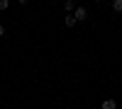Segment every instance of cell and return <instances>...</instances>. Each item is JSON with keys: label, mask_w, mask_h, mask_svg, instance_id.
<instances>
[{"label": "cell", "mask_w": 122, "mask_h": 109, "mask_svg": "<svg viewBox=\"0 0 122 109\" xmlns=\"http://www.w3.org/2000/svg\"><path fill=\"white\" fill-rule=\"evenodd\" d=\"M73 17L78 19V22H83V19H88V10L86 7H76L73 10Z\"/></svg>", "instance_id": "obj_1"}, {"label": "cell", "mask_w": 122, "mask_h": 109, "mask_svg": "<svg viewBox=\"0 0 122 109\" xmlns=\"http://www.w3.org/2000/svg\"><path fill=\"white\" fill-rule=\"evenodd\" d=\"M73 10H76V3H73V0H66V3H64V12L73 15Z\"/></svg>", "instance_id": "obj_2"}, {"label": "cell", "mask_w": 122, "mask_h": 109, "mask_svg": "<svg viewBox=\"0 0 122 109\" xmlns=\"http://www.w3.org/2000/svg\"><path fill=\"white\" fill-rule=\"evenodd\" d=\"M103 109H117V102L112 97H107V100H103Z\"/></svg>", "instance_id": "obj_3"}, {"label": "cell", "mask_w": 122, "mask_h": 109, "mask_svg": "<svg viewBox=\"0 0 122 109\" xmlns=\"http://www.w3.org/2000/svg\"><path fill=\"white\" fill-rule=\"evenodd\" d=\"M76 22H78V19H76L73 15H66V17H64V24H66V27H73Z\"/></svg>", "instance_id": "obj_4"}, {"label": "cell", "mask_w": 122, "mask_h": 109, "mask_svg": "<svg viewBox=\"0 0 122 109\" xmlns=\"http://www.w3.org/2000/svg\"><path fill=\"white\" fill-rule=\"evenodd\" d=\"M112 10L115 12H122V0H112Z\"/></svg>", "instance_id": "obj_5"}, {"label": "cell", "mask_w": 122, "mask_h": 109, "mask_svg": "<svg viewBox=\"0 0 122 109\" xmlns=\"http://www.w3.org/2000/svg\"><path fill=\"white\" fill-rule=\"evenodd\" d=\"M10 7V0H0V10H7Z\"/></svg>", "instance_id": "obj_6"}, {"label": "cell", "mask_w": 122, "mask_h": 109, "mask_svg": "<svg viewBox=\"0 0 122 109\" xmlns=\"http://www.w3.org/2000/svg\"><path fill=\"white\" fill-rule=\"evenodd\" d=\"M0 36H5V27L3 24H0Z\"/></svg>", "instance_id": "obj_7"}, {"label": "cell", "mask_w": 122, "mask_h": 109, "mask_svg": "<svg viewBox=\"0 0 122 109\" xmlns=\"http://www.w3.org/2000/svg\"><path fill=\"white\" fill-rule=\"evenodd\" d=\"M17 3H20V5H27V3H29V0H17Z\"/></svg>", "instance_id": "obj_8"}, {"label": "cell", "mask_w": 122, "mask_h": 109, "mask_svg": "<svg viewBox=\"0 0 122 109\" xmlns=\"http://www.w3.org/2000/svg\"><path fill=\"white\" fill-rule=\"evenodd\" d=\"M93 3H100V0H93Z\"/></svg>", "instance_id": "obj_9"}, {"label": "cell", "mask_w": 122, "mask_h": 109, "mask_svg": "<svg viewBox=\"0 0 122 109\" xmlns=\"http://www.w3.org/2000/svg\"><path fill=\"white\" fill-rule=\"evenodd\" d=\"M73 3H78V0H73Z\"/></svg>", "instance_id": "obj_10"}]
</instances>
